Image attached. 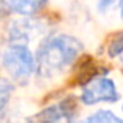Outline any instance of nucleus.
Here are the masks:
<instances>
[{"mask_svg":"<svg viewBox=\"0 0 123 123\" xmlns=\"http://www.w3.org/2000/svg\"><path fill=\"white\" fill-rule=\"evenodd\" d=\"M83 51L81 42L71 35H58L46 41L38 52L35 67L39 74L46 78H52L64 73Z\"/></svg>","mask_w":123,"mask_h":123,"instance_id":"1","label":"nucleus"},{"mask_svg":"<svg viewBox=\"0 0 123 123\" xmlns=\"http://www.w3.org/2000/svg\"><path fill=\"white\" fill-rule=\"evenodd\" d=\"M2 64L13 80L26 83L35 70V58L26 45L12 43L3 52Z\"/></svg>","mask_w":123,"mask_h":123,"instance_id":"2","label":"nucleus"},{"mask_svg":"<svg viewBox=\"0 0 123 123\" xmlns=\"http://www.w3.org/2000/svg\"><path fill=\"white\" fill-rule=\"evenodd\" d=\"M119 97L113 80L107 77H94L83 88L81 100L86 104H96L100 101H116Z\"/></svg>","mask_w":123,"mask_h":123,"instance_id":"3","label":"nucleus"},{"mask_svg":"<svg viewBox=\"0 0 123 123\" xmlns=\"http://www.w3.org/2000/svg\"><path fill=\"white\" fill-rule=\"evenodd\" d=\"M41 29H42V26L36 20H29V19L13 20L9 28L10 41H12V43L26 45V42H29L31 38L41 33Z\"/></svg>","mask_w":123,"mask_h":123,"instance_id":"4","label":"nucleus"},{"mask_svg":"<svg viewBox=\"0 0 123 123\" xmlns=\"http://www.w3.org/2000/svg\"><path fill=\"white\" fill-rule=\"evenodd\" d=\"M67 114V109H64V106H52L45 109L43 111L35 114L29 123H58L59 119H62Z\"/></svg>","mask_w":123,"mask_h":123,"instance_id":"5","label":"nucleus"},{"mask_svg":"<svg viewBox=\"0 0 123 123\" xmlns=\"http://www.w3.org/2000/svg\"><path fill=\"white\" fill-rule=\"evenodd\" d=\"M10 7L19 15H33L42 7L43 0H9Z\"/></svg>","mask_w":123,"mask_h":123,"instance_id":"6","label":"nucleus"},{"mask_svg":"<svg viewBox=\"0 0 123 123\" xmlns=\"http://www.w3.org/2000/svg\"><path fill=\"white\" fill-rule=\"evenodd\" d=\"M81 123H122V120L114 113L101 110V111H97V113L86 117Z\"/></svg>","mask_w":123,"mask_h":123,"instance_id":"7","label":"nucleus"},{"mask_svg":"<svg viewBox=\"0 0 123 123\" xmlns=\"http://www.w3.org/2000/svg\"><path fill=\"white\" fill-rule=\"evenodd\" d=\"M12 91H13V86L7 80L0 78V113H2L5 110V107L7 106L9 98L12 96Z\"/></svg>","mask_w":123,"mask_h":123,"instance_id":"8","label":"nucleus"},{"mask_svg":"<svg viewBox=\"0 0 123 123\" xmlns=\"http://www.w3.org/2000/svg\"><path fill=\"white\" fill-rule=\"evenodd\" d=\"M122 45H123V41H122V38L119 36L116 41H113L111 42V45H110V55L111 56H116V55H120V52H122Z\"/></svg>","mask_w":123,"mask_h":123,"instance_id":"9","label":"nucleus"}]
</instances>
